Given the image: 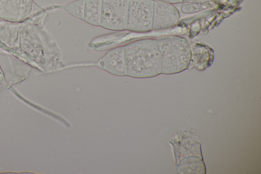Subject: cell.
I'll return each mask as SVG.
<instances>
[{
    "mask_svg": "<svg viewBox=\"0 0 261 174\" xmlns=\"http://www.w3.org/2000/svg\"><path fill=\"white\" fill-rule=\"evenodd\" d=\"M102 0H85L84 20L92 26H100Z\"/></svg>",
    "mask_w": 261,
    "mask_h": 174,
    "instance_id": "cell-8",
    "label": "cell"
},
{
    "mask_svg": "<svg viewBox=\"0 0 261 174\" xmlns=\"http://www.w3.org/2000/svg\"><path fill=\"white\" fill-rule=\"evenodd\" d=\"M0 84H2L4 85H7V82L5 80V76L4 73L2 71V69L0 65Z\"/></svg>",
    "mask_w": 261,
    "mask_h": 174,
    "instance_id": "cell-11",
    "label": "cell"
},
{
    "mask_svg": "<svg viewBox=\"0 0 261 174\" xmlns=\"http://www.w3.org/2000/svg\"><path fill=\"white\" fill-rule=\"evenodd\" d=\"M214 5L212 1L202 3L184 2L180 10L184 14H193L212 8Z\"/></svg>",
    "mask_w": 261,
    "mask_h": 174,
    "instance_id": "cell-9",
    "label": "cell"
},
{
    "mask_svg": "<svg viewBox=\"0 0 261 174\" xmlns=\"http://www.w3.org/2000/svg\"><path fill=\"white\" fill-rule=\"evenodd\" d=\"M33 0H0V18L12 22L23 21L29 16Z\"/></svg>",
    "mask_w": 261,
    "mask_h": 174,
    "instance_id": "cell-6",
    "label": "cell"
},
{
    "mask_svg": "<svg viewBox=\"0 0 261 174\" xmlns=\"http://www.w3.org/2000/svg\"><path fill=\"white\" fill-rule=\"evenodd\" d=\"M85 0L73 1L64 7L69 14L79 19H84Z\"/></svg>",
    "mask_w": 261,
    "mask_h": 174,
    "instance_id": "cell-10",
    "label": "cell"
},
{
    "mask_svg": "<svg viewBox=\"0 0 261 174\" xmlns=\"http://www.w3.org/2000/svg\"><path fill=\"white\" fill-rule=\"evenodd\" d=\"M155 40L162 57V73H177L188 67L192 51L186 39L177 36H168Z\"/></svg>",
    "mask_w": 261,
    "mask_h": 174,
    "instance_id": "cell-2",
    "label": "cell"
},
{
    "mask_svg": "<svg viewBox=\"0 0 261 174\" xmlns=\"http://www.w3.org/2000/svg\"><path fill=\"white\" fill-rule=\"evenodd\" d=\"M103 66L108 72L118 76H127L124 46H119L107 52L102 58Z\"/></svg>",
    "mask_w": 261,
    "mask_h": 174,
    "instance_id": "cell-7",
    "label": "cell"
},
{
    "mask_svg": "<svg viewBox=\"0 0 261 174\" xmlns=\"http://www.w3.org/2000/svg\"><path fill=\"white\" fill-rule=\"evenodd\" d=\"M128 0H102L100 26L121 31L126 29Z\"/></svg>",
    "mask_w": 261,
    "mask_h": 174,
    "instance_id": "cell-4",
    "label": "cell"
},
{
    "mask_svg": "<svg viewBox=\"0 0 261 174\" xmlns=\"http://www.w3.org/2000/svg\"><path fill=\"white\" fill-rule=\"evenodd\" d=\"M153 0H128L126 29L135 32L152 30Z\"/></svg>",
    "mask_w": 261,
    "mask_h": 174,
    "instance_id": "cell-3",
    "label": "cell"
},
{
    "mask_svg": "<svg viewBox=\"0 0 261 174\" xmlns=\"http://www.w3.org/2000/svg\"><path fill=\"white\" fill-rule=\"evenodd\" d=\"M211 1H212V0H185L184 2L202 3Z\"/></svg>",
    "mask_w": 261,
    "mask_h": 174,
    "instance_id": "cell-13",
    "label": "cell"
},
{
    "mask_svg": "<svg viewBox=\"0 0 261 174\" xmlns=\"http://www.w3.org/2000/svg\"><path fill=\"white\" fill-rule=\"evenodd\" d=\"M163 2H166L170 4H178L184 2L185 0H159Z\"/></svg>",
    "mask_w": 261,
    "mask_h": 174,
    "instance_id": "cell-12",
    "label": "cell"
},
{
    "mask_svg": "<svg viewBox=\"0 0 261 174\" xmlns=\"http://www.w3.org/2000/svg\"><path fill=\"white\" fill-rule=\"evenodd\" d=\"M180 19L177 9L172 4L153 0L152 30H163L176 26Z\"/></svg>",
    "mask_w": 261,
    "mask_h": 174,
    "instance_id": "cell-5",
    "label": "cell"
},
{
    "mask_svg": "<svg viewBox=\"0 0 261 174\" xmlns=\"http://www.w3.org/2000/svg\"><path fill=\"white\" fill-rule=\"evenodd\" d=\"M127 75L135 78H152L162 73V57L155 40L143 39L124 46Z\"/></svg>",
    "mask_w": 261,
    "mask_h": 174,
    "instance_id": "cell-1",
    "label": "cell"
}]
</instances>
